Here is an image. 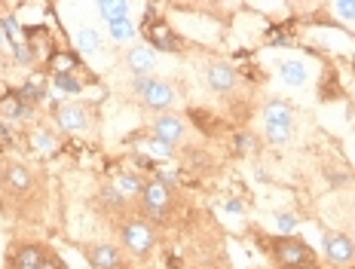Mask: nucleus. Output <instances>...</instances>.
Listing matches in <instances>:
<instances>
[{"mask_svg":"<svg viewBox=\"0 0 355 269\" xmlns=\"http://www.w3.org/2000/svg\"><path fill=\"white\" fill-rule=\"evenodd\" d=\"M272 257L279 269H313L315 254L297 236H276L272 238Z\"/></svg>","mask_w":355,"mask_h":269,"instance_id":"1","label":"nucleus"},{"mask_svg":"<svg viewBox=\"0 0 355 269\" xmlns=\"http://www.w3.org/2000/svg\"><path fill=\"white\" fill-rule=\"evenodd\" d=\"M120 238H123V248L135 257H147L153 248H157V233L144 218H129L120 223Z\"/></svg>","mask_w":355,"mask_h":269,"instance_id":"2","label":"nucleus"},{"mask_svg":"<svg viewBox=\"0 0 355 269\" xmlns=\"http://www.w3.org/2000/svg\"><path fill=\"white\" fill-rule=\"evenodd\" d=\"M132 92L141 98L147 110H168L175 104V89L157 77H135L132 80Z\"/></svg>","mask_w":355,"mask_h":269,"instance_id":"3","label":"nucleus"},{"mask_svg":"<svg viewBox=\"0 0 355 269\" xmlns=\"http://www.w3.org/2000/svg\"><path fill=\"white\" fill-rule=\"evenodd\" d=\"M138 199H141V218H153L157 223L166 220L168 211H172V205H175L172 186L159 184L157 177L144 184V190H141V196H138Z\"/></svg>","mask_w":355,"mask_h":269,"instance_id":"4","label":"nucleus"},{"mask_svg":"<svg viewBox=\"0 0 355 269\" xmlns=\"http://www.w3.org/2000/svg\"><path fill=\"white\" fill-rule=\"evenodd\" d=\"M324 260L331 266H352L355 263V242L346 233H324L322 236Z\"/></svg>","mask_w":355,"mask_h":269,"instance_id":"5","label":"nucleus"},{"mask_svg":"<svg viewBox=\"0 0 355 269\" xmlns=\"http://www.w3.org/2000/svg\"><path fill=\"white\" fill-rule=\"evenodd\" d=\"M144 37H147V43H150L153 49H159V52H178V49H184V40H181V37H178L162 19L147 16Z\"/></svg>","mask_w":355,"mask_h":269,"instance_id":"6","label":"nucleus"},{"mask_svg":"<svg viewBox=\"0 0 355 269\" xmlns=\"http://www.w3.org/2000/svg\"><path fill=\"white\" fill-rule=\"evenodd\" d=\"M83 257L89 260L92 269H123L125 257L116 245L107 242H95V245H83Z\"/></svg>","mask_w":355,"mask_h":269,"instance_id":"7","label":"nucleus"},{"mask_svg":"<svg viewBox=\"0 0 355 269\" xmlns=\"http://www.w3.org/2000/svg\"><path fill=\"white\" fill-rule=\"evenodd\" d=\"M184 132H187V125H184V119L175 116V114H159L150 125V138H157L168 147H175L178 141L184 138Z\"/></svg>","mask_w":355,"mask_h":269,"instance_id":"8","label":"nucleus"},{"mask_svg":"<svg viewBox=\"0 0 355 269\" xmlns=\"http://www.w3.org/2000/svg\"><path fill=\"white\" fill-rule=\"evenodd\" d=\"M3 186H6V193H12V196H25V193H31V186H34L31 168H25L21 162H10L6 171H3Z\"/></svg>","mask_w":355,"mask_h":269,"instance_id":"9","label":"nucleus"},{"mask_svg":"<svg viewBox=\"0 0 355 269\" xmlns=\"http://www.w3.org/2000/svg\"><path fill=\"white\" fill-rule=\"evenodd\" d=\"M95 205H98L101 214H110V218H120L125 211V199L120 196V190H116L114 184H105L98 193H95Z\"/></svg>","mask_w":355,"mask_h":269,"instance_id":"10","label":"nucleus"},{"mask_svg":"<svg viewBox=\"0 0 355 269\" xmlns=\"http://www.w3.org/2000/svg\"><path fill=\"white\" fill-rule=\"evenodd\" d=\"M55 123H58V129H64V132H83L89 125V116L80 104H64V107H58Z\"/></svg>","mask_w":355,"mask_h":269,"instance_id":"11","label":"nucleus"},{"mask_svg":"<svg viewBox=\"0 0 355 269\" xmlns=\"http://www.w3.org/2000/svg\"><path fill=\"white\" fill-rule=\"evenodd\" d=\"M205 77H209V86L214 92H233V86H236V71L227 62H211Z\"/></svg>","mask_w":355,"mask_h":269,"instance_id":"12","label":"nucleus"},{"mask_svg":"<svg viewBox=\"0 0 355 269\" xmlns=\"http://www.w3.org/2000/svg\"><path fill=\"white\" fill-rule=\"evenodd\" d=\"M153 49L150 46H132L129 55H125V64H129V71L135 73V77H150L153 71Z\"/></svg>","mask_w":355,"mask_h":269,"instance_id":"13","label":"nucleus"},{"mask_svg":"<svg viewBox=\"0 0 355 269\" xmlns=\"http://www.w3.org/2000/svg\"><path fill=\"white\" fill-rule=\"evenodd\" d=\"M46 254L49 248H43V245H19L12 251V266H40L46 260Z\"/></svg>","mask_w":355,"mask_h":269,"instance_id":"14","label":"nucleus"},{"mask_svg":"<svg viewBox=\"0 0 355 269\" xmlns=\"http://www.w3.org/2000/svg\"><path fill=\"white\" fill-rule=\"evenodd\" d=\"M80 64V55L77 52H64V49H55L53 55H49V71H53V77H64V73H73Z\"/></svg>","mask_w":355,"mask_h":269,"instance_id":"15","label":"nucleus"},{"mask_svg":"<svg viewBox=\"0 0 355 269\" xmlns=\"http://www.w3.org/2000/svg\"><path fill=\"white\" fill-rule=\"evenodd\" d=\"M28 110H31V107H28V104L19 98V92H6L3 98H0V119H3V123H6V119L25 116Z\"/></svg>","mask_w":355,"mask_h":269,"instance_id":"16","label":"nucleus"},{"mask_svg":"<svg viewBox=\"0 0 355 269\" xmlns=\"http://www.w3.org/2000/svg\"><path fill=\"white\" fill-rule=\"evenodd\" d=\"M279 73L288 86H303L306 83V64L297 62V58H288V62L279 64Z\"/></svg>","mask_w":355,"mask_h":269,"instance_id":"17","label":"nucleus"},{"mask_svg":"<svg viewBox=\"0 0 355 269\" xmlns=\"http://www.w3.org/2000/svg\"><path fill=\"white\" fill-rule=\"evenodd\" d=\"M263 119L266 123H272V125H294V114H291V107H288L285 101H270L266 104Z\"/></svg>","mask_w":355,"mask_h":269,"instance_id":"18","label":"nucleus"},{"mask_svg":"<svg viewBox=\"0 0 355 269\" xmlns=\"http://www.w3.org/2000/svg\"><path fill=\"white\" fill-rule=\"evenodd\" d=\"M98 16L105 19L107 25L123 21V19H129V3H123V0H101V3H98Z\"/></svg>","mask_w":355,"mask_h":269,"instance_id":"19","label":"nucleus"},{"mask_svg":"<svg viewBox=\"0 0 355 269\" xmlns=\"http://www.w3.org/2000/svg\"><path fill=\"white\" fill-rule=\"evenodd\" d=\"M77 49L80 52H98L101 49V37L95 28H80L77 31Z\"/></svg>","mask_w":355,"mask_h":269,"instance_id":"20","label":"nucleus"},{"mask_svg":"<svg viewBox=\"0 0 355 269\" xmlns=\"http://www.w3.org/2000/svg\"><path fill=\"white\" fill-rule=\"evenodd\" d=\"M116 190H120V196H141V190H144V184H141V177H135V175H120L116 177Z\"/></svg>","mask_w":355,"mask_h":269,"instance_id":"21","label":"nucleus"},{"mask_svg":"<svg viewBox=\"0 0 355 269\" xmlns=\"http://www.w3.org/2000/svg\"><path fill=\"white\" fill-rule=\"evenodd\" d=\"M291 132H294V125L266 123V141H270V144H288V141H291Z\"/></svg>","mask_w":355,"mask_h":269,"instance_id":"22","label":"nucleus"},{"mask_svg":"<svg viewBox=\"0 0 355 269\" xmlns=\"http://www.w3.org/2000/svg\"><path fill=\"white\" fill-rule=\"evenodd\" d=\"M107 31H110V37H114V40H120V43H125L129 37H135V28H132V21H129V19L107 25Z\"/></svg>","mask_w":355,"mask_h":269,"instance_id":"23","label":"nucleus"},{"mask_svg":"<svg viewBox=\"0 0 355 269\" xmlns=\"http://www.w3.org/2000/svg\"><path fill=\"white\" fill-rule=\"evenodd\" d=\"M53 86L64 89V92H83V80L73 77V73H64V77H53Z\"/></svg>","mask_w":355,"mask_h":269,"instance_id":"24","label":"nucleus"},{"mask_svg":"<svg viewBox=\"0 0 355 269\" xmlns=\"http://www.w3.org/2000/svg\"><path fill=\"white\" fill-rule=\"evenodd\" d=\"M236 147H239V153H254L257 150V138L248 132H239L236 134Z\"/></svg>","mask_w":355,"mask_h":269,"instance_id":"25","label":"nucleus"},{"mask_svg":"<svg viewBox=\"0 0 355 269\" xmlns=\"http://www.w3.org/2000/svg\"><path fill=\"white\" fill-rule=\"evenodd\" d=\"M12 52H16V62H19V64H31V62H34L31 43H12Z\"/></svg>","mask_w":355,"mask_h":269,"instance_id":"26","label":"nucleus"},{"mask_svg":"<svg viewBox=\"0 0 355 269\" xmlns=\"http://www.w3.org/2000/svg\"><path fill=\"white\" fill-rule=\"evenodd\" d=\"M334 10H337L343 19H355V0H337Z\"/></svg>","mask_w":355,"mask_h":269,"instance_id":"27","label":"nucleus"},{"mask_svg":"<svg viewBox=\"0 0 355 269\" xmlns=\"http://www.w3.org/2000/svg\"><path fill=\"white\" fill-rule=\"evenodd\" d=\"M40 95H43V92H40V86H31V83H25V89H21V92H19V98L28 104V101H37V98H40Z\"/></svg>","mask_w":355,"mask_h":269,"instance_id":"28","label":"nucleus"},{"mask_svg":"<svg viewBox=\"0 0 355 269\" xmlns=\"http://www.w3.org/2000/svg\"><path fill=\"white\" fill-rule=\"evenodd\" d=\"M40 269H64V263H62V257H58L55 251H49V254H46V260L40 263Z\"/></svg>","mask_w":355,"mask_h":269,"instance_id":"29","label":"nucleus"},{"mask_svg":"<svg viewBox=\"0 0 355 269\" xmlns=\"http://www.w3.org/2000/svg\"><path fill=\"white\" fill-rule=\"evenodd\" d=\"M276 223H279V229H282V233L288 236V229H294V223H297V220H294L291 214H279V218H276Z\"/></svg>","mask_w":355,"mask_h":269,"instance_id":"30","label":"nucleus"},{"mask_svg":"<svg viewBox=\"0 0 355 269\" xmlns=\"http://www.w3.org/2000/svg\"><path fill=\"white\" fill-rule=\"evenodd\" d=\"M147 147H150V153H172V147H168V144H162V141H157V138H150V141H147Z\"/></svg>","mask_w":355,"mask_h":269,"instance_id":"31","label":"nucleus"},{"mask_svg":"<svg viewBox=\"0 0 355 269\" xmlns=\"http://www.w3.org/2000/svg\"><path fill=\"white\" fill-rule=\"evenodd\" d=\"M227 208H230L233 214H239V211H242V205H239V202H236V199H233V202H227Z\"/></svg>","mask_w":355,"mask_h":269,"instance_id":"32","label":"nucleus"},{"mask_svg":"<svg viewBox=\"0 0 355 269\" xmlns=\"http://www.w3.org/2000/svg\"><path fill=\"white\" fill-rule=\"evenodd\" d=\"M3 138H10V129H6V123L0 119V141H3Z\"/></svg>","mask_w":355,"mask_h":269,"instance_id":"33","label":"nucleus"},{"mask_svg":"<svg viewBox=\"0 0 355 269\" xmlns=\"http://www.w3.org/2000/svg\"><path fill=\"white\" fill-rule=\"evenodd\" d=\"M3 171H6V162L0 159V186H3Z\"/></svg>","mask_w":355,"mask_h":269,"instance_id":"34","label":"nucleus"},{"mask_svg":"<svg viewBox=\"0 0 355 269\" xmlns=\"http://www.w3.org/2000/svg\"><path fill=\"white\" fill-rule=\"evenodd\" d=\"M12 269H40V266H12Z\"/></svg>","mask_w":355,"mask_h":269,"instance_id":"35","label":"nucleus"},{"mask_svg":"<svg viewBox=\"0 0 355 269\" xmlns=\"http://www.w3.org/2000/svg\"><path fill=\"white\" fill-rule=\"evenodd\" d=\"M3 37H6V34H3V28H0V43H3Z\"/></svg>","mask_w":355,"mask_h":269,"instance_id":"36","label":"nucleus"},{"mask_svg":"<svg viewBox=\"0 0 355 269\" xmlns=\"http://www.w3.org/2000/svg\"><path fill=\"white\" fill-rule=\"evenodd\" d=\"M352 242H355V233H352Z\"/></svg>","mask_w":355,"mask_h":269,"instance_id":"37","label":"nucleus"},{"mask_svg":"<svg viewBox=\"0 0 355 269\" xmlns=\"http://www.w3.org/2000/svg\"><path fill=\"white\" fill-rule=\"evenodd\" d=\"M352 269H355V266H352Z\"/></svg>","mask_w":355,"mask_h":269,"instance_id":"38","label":"nucleus"}]
</instances>
